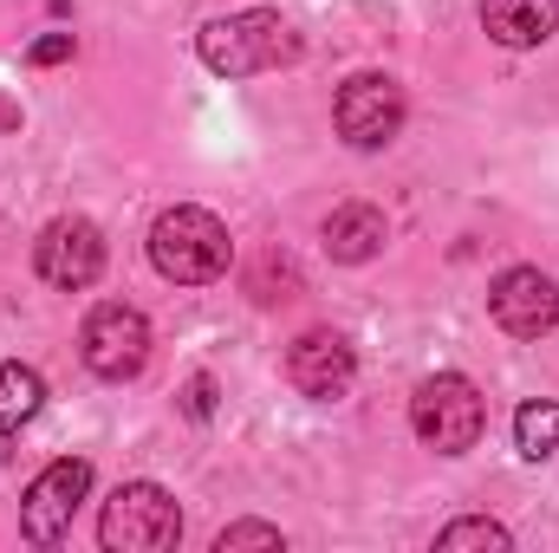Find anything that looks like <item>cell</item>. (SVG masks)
I'll list each match as a JSON object with an SVG mask.
<instances>
[{"label":"cell","mask_w":559,"mask_h":553,"mask_svg":"<svg viewBox=\"0 0 559 553\" xmlns=\"http://www.w3.org/2000/svg\"><path fill=\"white\" fill-rule=\"evenodd\" d=\"M195 52L215 79H261V72H280L293 66L306 46L299 33L286 26V13L274 7H241V13H222L195 33Z\"/></svg>","instance_id":"6da1fadb"},{"label":"cell","mask_w":559,"mask_h":553,"mask_svg":"<svg viewBox=\"0 0 559 553\" xmlns=\"http://www.w3.org/2000/svg\"><path fill=\"white\" fill-rule=\"evenodd\" d=\"M235 261V242H228V222L182 202V209H163L150 222V268L176 286H209V280L228 274Z\"/></svg>","instance_id":"7a4b0ae2"},{"label":"cell","mask_w":559,"mask_h":553,"mask_svg":"<svg viewBox=\"0 0 559 553\" xmlns=\"http://www.w3.org/2000/svg\"><path fill=\"white\" fill-rule=\"evenodd\" d=\"M481 423H488V404H481V391L462 372L423 378L417 398H411V430H417L436 456H468L481 443Z\"/></svg>","instance_id":"3957f363"},{"label":"cell","mask_w":559,"mask_h":553,"mask_svg":"<svg viewBox=\"0 0 559 553\" xmlns=\"http://www.w3.org/2000/svg\"><path fill=\"white\" fill-rule=\"evenodd\" d=\"M105 553H163L182 541V508L163 482H124L98 515Z\"/></svg>","instance_id":"277c9868"},{"label":"cell","mask_w":559,"mask_h":553,"mask_svg":"<svg viewBox=\"0 0 559 553\" xmlns=\"http://www.w3.org/2000/svg\"><path fill=\"white\" fill-rule=\"evenodd\" d=\"M79 358H85V372L105 378V385L138 378L143 365H150V319H143L131 299H105V306H92L85 326H79Z\"/></svg>","instance_id":"5b68a950"},{"label":"cell","mask_w":559,"mask_h":553,"mask_svg":"<svg viewBox=\"0 0 559 553\" xmlns=\"http://www.w3.org/2000/svg\"><path fill=\"white\" fill-rule=\"evenodd\" d=\"M404 118H411V105H404V85L391 72H352L338 85V98H332V125H338V138L352 143V150L397 143Z\"/></svg>","instance_id":"8992f818"},{"label":"cell","mask_w":559,"mask_h":553,"mask_svg":"<svg viewBox=\"0 0 559 553\" xmlns=\"http://www.w3.org/2000/svg\"><path fill=\"white\" fill-rule=\"evenodd\" d=\"M85 495H92V462H85V456H59V462H46V469L26 482V495H20V534H26L33 548L66 541V534H72V515H79Z\"/></svg>","instance_id":"52a82bcc"},{"label":"cell","mask_w":559,"mask_h":553,"mask_svg":"<svg viewBox=\"0 0 559 553\" xmlns=\"http://www.w3.org/2000/svg\"><path fill=\"white\" fill-rule=\"evenodd\" d=\"M33 268H39L46 286H59V293H85L92 280L105 274V235H98V222L92 215L46 222L39 242H33Z\"/></svg>","instance_id":"ba28073f"},{"label":"cell","mask_w":559,"mask_h":553,"mask_svg":"<svg viewBox=\"0 0 559 553\" xmlns=\"http://www.w3.org/2000/svg\"><path fill=\"white\" fill-rule=\"evenodd\" d=\"M286 378H293L299 398H312V404H338V398L352 391V378H358V352H352V339L332 332V326L299 332L293 352H286Z\"/></svg>","instance_id":"9c48e42d"},{"label":"cell","mask_w":559,"mask_h":553,"mask_svg":"<svg viewBox=\"0 0 559 553\" xmlns=\"http://www.w3.org/2000/svg\"><path fill=\"white\" fill-rule=\"evenodd\" d=\"M488 319H495L508 339H547L559 326L554 274H540V268H508V274H495V286H488Z\"/></svg>","instance_id":"30bf717a"},{"label":"cell","mask_w":559,"mask_h":553,"mask_svg":"<svg viewBox=\"0 0 559 553\" xmlns=\"http://www.w3.org/2000/svg\"><path fill=\"white\" fill-rule=\"evenodd\" d=\"M481 33L508 52H534L559 33V0H481Z\"/></svg>","instance_id":"8fae6325"},{"label":"cell","mask_w":559,"mask_h":553,"mask_svg":"<svg viewBox=\"0 0 559 553\" xmlns=\"http://www.w3.org/2000/svg\"><path fill=\"white\" fill-rule=\"evenodd\" d=\"M325 255L332 261H345V268H365V261H378L384 255V242H391V222H384V209H371V202H338L332 215H325Z\"/></svg>","instance_id":"7c38bea8"},{"label":"cell","mask_w":559,"mask_h":553,"mask_svg":"<svg viewBox=\"0 0 559 553\" xmlns=\"http://www.w3.org/2000/svg\"><path fill=\"white\" fill-rule=\"evenodd\" d=\"M39 411H46V378H39L33 365L7 358V365H0V456L20 443V430Z\"/></svg>","instance_id":"4fadbf2b"},{"label":"cell","mask_w":559,"mask_h":553,"mask_svg":"<svg viewBox=\"0 0 559 553\" xmlns=\"http://www.w3.org/2000/svg\"><path fill=\"white\" fill-rule=\"evenodd\" d=\"M514 449L527 462H547L554 456L559 449V398H534V404L514 411Z\"/></svg>","instance_id":"5bb4252c"},{"label":"cell","mask_w":559,"mask_h":553,"mask_svg":"<svg viewBox=\"0 0 559 553\" xmlns=\"http://www.w3.org/2000/svg\"><path fill=\"white\" fill-rule=\"evenodd\" d=\"M514 534L501 528V521H488V515H468V521H449L442 534H436V548L455 553V548H508Z\"/></svg>","instance_id":"9a60e30c"},{"label":"cell","mask_w":559,"mask_h":553,"mask_svg":"<svg viewBox=\"0 0 559 553\" xmlns=\"http://www.w3.org/2000/svg\"><path fill=\"white\" fill-rule=\"evenodd\" d=\"M235 548H286V534L267 528V521H235V528L215 534V553H235Z\"/></svg>","instance_id":"2e32d148"},{"label":"cell","mask_w":559,"mask_h":553,"mask_svg":"<svg viewBox=\"0 0 559 553\" xmlns=\"http://www.w3.org/2000/svg\"><path fill=\"white\" fill-rule=\"evenodd\" d=\"M182 411L195 416V423H209V416H215V378H209V372H195V378H189V391H182Z\"/></svg>","instance_id":"e0dca14e"},{"label":"cell","mask_w":559,"mask_h":553,"mask_svg":"<svg viewBox=\"0 0 559 553\" xmlns=\"http://www.w3.org/2000/svg\"><path fill=\"white\" fill-rule=\"evenodd\" d=\"M72 52H79V39H72V33H46V39H33V46H26V59H33V66H59V59H72Z\"/></svg>","instance_id":"ac0fdd59"},{"label":"cell","mask_w":559,"mask_h":553,"mask_svg":"<svg viewBox=\"0 0 559 553\" xmlns=\"http://www.w3.org/2000/svg\"><path fill=\"white\" fill-rule=\"evenodd\" d=\"M13 125H20V105H13V98L0 92V131H13Z\"/></svg>","instance_id":"d6986e66"}]
</instances>
